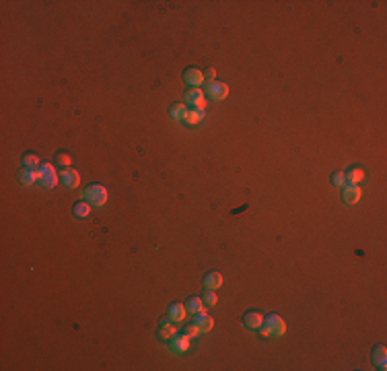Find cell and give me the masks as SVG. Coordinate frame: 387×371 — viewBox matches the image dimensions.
<instances>
[{
  "mask_svg": "<svg viewBox=\"0 0 387 371\" xmlns=\"http://www.w3.org/2000/svg\"><path fill=\"white\" fill-rule=\"evenodd\" d=\"M183 80H185L187 87L196 89V87H200L204 83V73L198 71V68H187V71L183 73Z\"/></svg>",
  "mask_w": 387,
  "mask_h": 371,
  "instance_id": "ba28073f",
  "label": "cell"
},
{
  "mask_svg": "<svg viewBox=\"0 0 387 371\" xmlns=\"http://www.w3.org/2000/svg\"><path fill=\"white\" fill-rule=\"evenodd\" d=\"M204 95H208L210 99H214V101H222V99H227V95H229V87L225 83H218V80H214V83H208L206 85Z\"/></svg>",
  "mask_w": 387,
  "mask_h": 371,
  "instance_id": "8992f818",
  "label": "cell"
},
{
  "mask_svg": "<svg viewBox=\"0 0 387 371\" xmlns=\"http://www.w3.org/2000/svg\"><path fill=\"white\" fill-rule=\"evenodd\" d=\"M214 76H216L214 68H208V71L204 73V80H206V83H214Z\"/></svg>",
  "mask_w": 387,
  "mask_h": 371,
  "instance_id": "484cf974",
  "label": "cell"
},
{
  "mask_svg": "<svg viewBox=\"0 0 387 371\" xmlns=\"http://www.w3.org/2000/svg\"><path fill=\"white\" fill-rule=\"evenodd\" d=\"M185 309L190 311V314H200V311H204V301L200 299V297H190L187 299V303H185Z\"/></svg>",
  "mask_w": 387,
  "mask_h": 371,
  "instance_id": "d6986e66",
  "label": "cell"
},
{
  "mask_svg": "<svg viewBox=\"0 0 387 371\" xmlns=\"http://www.w3.org/2000/svg\"><path fill=\"white\" fill-rule=\"evenodd\" d=\"M344 180H346V184L358 186L362 180H365V171H362L360 167H350V169L344 173Z\"/></svg>",
  "mask_w": 387,
  "mask_h": 371,
  "instance_id": "9a60e30c",
  "label": "cell"
},
{
  "mask_svg": "<svg viewBox=\"0 0 387 371\" xmlns=\"http://www.w3.org/2000/svg\"><path fill=\"white\" fill-rule=\"evenodd\" d=\"M107 198H109V192L101 184H91L89 188H85V192H83V200L89 202L91 206H95V208L105 206V204H107Z\"/></svg>",
  "mask_w": 387,
  "mask_h": 371,
  "instance_id": "6da1fadb",
  "label": "cell"
},
{
  "mask_svg": "<svg viewBox=\"0 0 387 371\" xmlns=\"http://www.w3.org/2000/svg\"><path fill=\"white\" fill-rule=\"evenodd\" d=\"M284 332H286V324H284L282 318L276 316V314L264 318V324L260 326V334L264 336V338H270V336L280 338V336H284Z\"/></svg>",
  "mask_w": 387,
  "mask_h": 371,
  "instance_id": "7a4b0ae2",
  "label": "cell"
},
{
  "mask_svg": "<svg viewBox=\"0 0 387 371\" xmlns=\"http://www.w3.org/2000/svg\"><path fill=\"white\" fill-rule=\"evenodd\" d=\"M185 334H187V336H190V338H198V336H200V334H202V330H200V328H198V324L194 322V324H190V326H187V328H185Z\"/></svg>",
  "mask_w": 387,
  "mask_h": 371,
  "instance_id": "d4e9b609",
  "label": "cell"
},
{
  "mask_svg": "<svg viewBox=\"0 0 387 371\" xmlns=\"http://www.w3.org/2000/svg\"><path fill=\"white\" fill-rule=\"evenodd\" d=\"M202 285H204V289H212V291H216V289L222 285V274L220 272H208L204 276Z\"/></svg>",
  "mask_w": 387,
  "mask_h": 371,
  "instance_id": "2e32d148",
  "label": "cell"
},
{
  "mask_svg": "<svg viewBox=\"0 0 387 371\" xmlns=\"http://www.w3.org/2000/svg\"><path fill=\"white\" fill-rule=\"evenodd\" d=\"M187 318V309H185V305H181V303H173V305H169V309H167V320H171V322H175V324H179V322H183Z\"/></svg>",
  "mask_w": 387,
  "mask_h": 371,
  "instance_id": "30bf717a",
  "label": "cell"
},
{
  "mask_svg": "<svg viewBox=\"0 0 387 371\" xmlns=\"http://www.w3.org/2000/svg\"><path fill=\"white\" fill-rule=\"evenodd\" d=\"M373 363H375V367L381 369V371L387 367V351H385V346H377V349L373 351Z\"/></svg>",
  "mask_w": 387,
  "mask_h": 371,
  "instance_id": "e0dca14e",
  "label": "cell"
},
{
  "mask_svg": "<svg viewBox=\"0 0 387 371\" xmlns=\"http://www.w3.org/2000/svg\"><path fill=\"white\" fill-rule=\"evenodd\" d=\"M91 204L89 202H85V200H80V202H76L74 204V208H72V213H74V217L76 219H87L89 215H91Z\"/></svg>",
  "mask_w": 387,
  "mask_h": 371,
  "instance_id": "ffe728a7",
  "label": "cell"
},
{
  "mask_svg": "<svg viewBox=\"0 0 387 371\" xmlns=\"http://www.w3.org/2000/svg\"><path fill=\"white\" fill-rule=\"evenodd\" d=\"M58 163H60V165H70V157L68 155H58Z\"/></svg>",
  "mask_w": 387,
  "mask_h": 371,
  "instance_id": "4316f807",
  "label": "cell"
},
{
  "mask_svg": "<svg viewBox=\"0 0 387 371\" xmlns=\"http://www.w3.org/2000/svg\"><path fill=\"white\" fill-rule=\"evenodd\" d=\"M344 184H346V180H344V173L342 171L332 173V186H336V188H342Z\"/></svg>",
  "mask_w": 387,
  "mask_h": 371,
  "instance_id": "cb8c5ba5",
  "label": "cell"
},
{
  "mask_svg": "<svg viewBox=\"0 0 387 371\" xmlns=\"http://www.w3.org/2000/svg\"><path fill=\"white\" fill-rule=\"evenodd\" d=\"M342 198H344V202H346V204H356V202L362 198V190H360V186H352V184H348L346 188L342 190Z\"/></svg>",
  "mask_w": 387,
  "mask_h": 371,
  "instance_id": "9c48e42d",
  "label": "cell"
},
{
  "mask_svg": "<svg viewBox=\"0 0 387 371\" xmlns=\"http://www.w3.org/2000/svg\"><path fill=\"white\" fill-rule=\"evenodd\" d=\"M175 334H177V324L171 322V320L161 322V326H159V338H163V340L169 342Z\"/></svg>",
  "mask_w": 387,
  "mask_h": 371,
  "instance_id": "8fae6325",
  "label": "cell"
},
{
  "mask_svg": "<svg viewBox=\"0 0 387 371\" xmlns=\"http://www.w3.org/2000/svg\"><path fill=\"white\" fill-rule=\"evenodd\" d=\"M196 324H198V328H200L202 332H210V330L214 328V320L210 318L208 314H204V311L196 314Z\"/></svg>",
  "mask_w": 387,
  "mask_h": 371,
  "instance_id": "ac0fdd59",
  "label": "cell"
},
{
  "mask_svg": "<svg viewBox=\"0 0 387 371\" xmlns=\"http://www.w3.org/2000/svg\"><path fill=\"white\" fill-rule=\"evenodd\" d=\"M185 111H187V106H185V103H173L171 110H169V115H171L175 122H181L183 115H185Z\"/></svg>",
  "mask_w": 387,
  "mask_h": 371,
  "instance_id": "44dd1931",
  "label": "cell"
},
{
  "mask_svg": "<svg viewBox=\"0 0 387 371\" xmlns=\"http://www.w3.org/2000/svg\"><path fill=\"white\" fill-rule=\"evenodd\" d=\"M39 184L43 186L45 190H52L54 186L58 184V171L52 163H45L39 167Z\"/></svg>",
  "mask_w": 387,
  "mask_h": 371,
  "instance_id": "3957f363",
  "label": "cell"
},
{
  "mask_svg": "<svg viewBox=\"0 0 387 371\" xmlns=\"http://www.w3.org/2000/svg\"><path fill=\"white\" fill-rule=\"evenodd\" d=\"M204 120V110H196V108H187L185 115H183V124L190 126V128H196V126H200Z\"/></svg>",
  "mask_w": 387,
  "mask_h": 371,
  "instance_id": "52a82bcc",
  "label": "cell"
},
{
  "mask_svg": "<svg viewBox=\"0 0 387 371\" xmlns=\"http://www.w3.org/2000/svg\"><path fill=\"white\" fill-rule=\"evenodd\" d=\"M19 182L23 186H33L35 182H39V169H27V167H23L19 171Z\"/></svg>",
  "mask_w": 387,
  "mask_h": 371,
  "instance_id": "5bb4252c",
  "label": "cell"
},
{
  "mask_svg": "<svg viewBox=\"0 0 387 371\" xmlns=\"http://www.w3.org/2000/svg\"><path fill=\"white\" fill-rule=\"evenodd\" d=\"M183 103L187 108H196V110H204L206 108V97H204V91L202 89H190L185 93Z\"/></svg>",
  "mask_w": 387,
  "mask_h": 371,
  "instance_id": "277c9868",
  "label": "cell"
},
{
  "mask_svg": "<svg viewBox=\"0 0 387 371\" xmlns=\"http://www.w3.org/2000/svg\"><path fill=\"white\" fill-rule=\"evenodd\" d=\"M243 324L249 330H260V326L264 324V316L260 314V311H247L245 318H243Z\"/></svg>",
  "mask_w": 387,
  "mask_h": 371,
  "instance_id": "4fadbf2b",
  "label": "cell"
},
{
  "mask_svg": "<svg viewBox=\"0 0 387 371\" xmlns=\"http://www.w3.org/2000/svg\"><path fill=\"white\" fill-rule=\"evenodd\" d=\"M202 301H204V305H210V307H214V305L218 303V297H216V293L212 291V289H206V293H204Z\"/></svg>",
  "mask_w": 387,
  "mask_h": 371,
  "instance_id": "603a6c76",
  "label": "cell"
},
{
  "mask_svg": "<svg viewBox=\"0 0 387 371\" xmlns=\"http://www.w3.org/2000/svg\"><path fill=\"white\" fill-rule=\"evenodd\" d=\"M190 336H187L185 332L183 334H175L173 338L169 340V351L173 353V355H183V353H187L190 351Z\"/></svg>",
  "mask_w": 387,
  "mask_h": 371,
  "instance_id": "5b68a950",
  "label": "cell"
},
{
  "mask_svg": "<svg viewBox=\"0 0 387 371\" xmlns=\"http://www.w3.org/2000/svg\"><path fill=\"white\" fill-rule=\"evenodd\" d=\"M62 184L66 186L68 190H76L78 186H80V176H78V171H74V169H64V171H62Z\"/></svg>",
  "mask_w": 387,
  "mask_h": 371,
  "instance_id": "7c38bea8",
  "label": "cell"
},
{
  "mask_svg": "<svg viewBox=\"0 0 387 371\" xmlns=\"http://www.w3.org/2000/svg\"><path fill=\"white\" fill-rule=\"evenodd\" d=\"M23 167H27V169H39L41 167L39 157L37 155H25V157H23Z\"/></svg>",
  "mask_w": 387,
  "mask_h": 371,
  "instance_id": "7402d4cb",
  "label": "cell"
}]
</instances>
